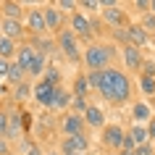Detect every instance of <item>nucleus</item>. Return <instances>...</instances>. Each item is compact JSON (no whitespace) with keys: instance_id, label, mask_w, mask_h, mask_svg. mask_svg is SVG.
<instances>
[{"instance_id":"f257e3e1","label":"nucleus","mask_w":155,"mask_h":155,"mask_svg":"<svg viewBox=\"0 0 155 155\" xmlns=\"http://www.w3.org/2000/svg\"><path fill=\"white\" fill-rule=\"evenodd\" d=\"M97 92L105 100L121 105V103H126L131 97V82H129V76L124 71H118V68H105L103 71V84H100Z\"/></svg>"},{"instance_id":"f03ea898","label":"nucleus","mask_w":155,"mask_h":155,"mask_svg":"<svg viewBox=\"0 0 155 155\" xmlns=\"http://www.w3.org/2000/svg\"><path fill=\"white\" fill-rule=\"evenodd\" d=\"M82 61L87 66V71H105V68H110V61H113V48L110 45L92 42L90 48L84 50Z\"/></svg>"},{"instance_id":"7ed1b4c3","label":"nucleus","mask_w":155,"mask_h":155,"mask_svg":"<svg viewBox=\"0 0 155 155\" xmlns=\"http://www.w3.org/2000/svg\"><path fill=\"white\" fill-rule=\"evenodd\" d=\"M58 48L63 53L66 58H71V61H79L84 55L82 50H79V37L71 32V29H61L58 32Z\"/></svg>"},{"instance_id":"20e7f679","label":"nucleus","mask_w":155,"mask_h":155,"mask_svg":"<svg viewBox=\"0 0 155 155\" xmlns=\"http://www.w3.org/2000/svg\"><path fill=\"white\" fill-rule=\"evenodd\" d=\"M124 139H126V131H124L118 124H110V126L103 129V145L110 147V150H118V153H121Z\"/></svg>"},{"instance_id":"39448f33","label":"nucleus","mask_w":155,"mask_h":155,"mask_svg":"<svg viewBox=\"0 0 155 155\" xmlns=\"http://www.w3.org/2000/svg\"><path fill=\"white\" fill-rule=\"evenodd\" d=\"M32 87H34V100H37L40 105H45V108H53V100H55V90H58V87L48 84L45 79L34 82Z\"/></svg>"},{"instance_id":"423d86ee","label":"nucleus","mask_w":155,"mask_h":155,"mask_svg":"<svg viewBox=\"0 0 155 155\" xmlns=\"http://www.w3.org/2000/svg\"><path fill=\"white\" fill-rule=\"evenodd\" d=\"M71 32L76 34V37H82V40H92V21L84 13H79V11H74V16H71Z\"/></svg>"},{"instance_id":"0eeeda50","label":"nucleus","mask_w":155,"mask_h":155,"mask_svg":"<svg viewBox=\"0 0 155 155\" xmlns=\"http://www.w3.org/2000/svg\"><path fill=\"white\" fill-rule=\"evenodd\" d=\"M84 116L79 113H66L63 121H61V129H63L66 137H76V134H84Z\"/></svg>"},{"instance_id":"6e6552de","label":"nucleus","mask_w":155,"mask_h":155,"mask_svg":"<svg viewBox=\"0 0 155 155\" xmlns=\"http://www.w3.org/2000/svg\"><path fill=\"white\" fill-rule=\"evenodd\" d=\"M124 63H126V68L129 71H139L142 74V66H145V58H142V53H139V48H131V45H124Z\"/></svg>"},{"instance_id":"1a4fd4ad","label":"nucleus","mask_w":155,"mask_h":155,"mask_svg":"<svg viewBox=\"0 0 155 155\" xmlns=\"http://www.w3.org/2000/svg\"><path fill=\"white\" fill-rule=\"evenodd\" d=\"M26 26H29V32H34L37 37L48 32V24H45V13H42V8H32L29 13H26Z\"/></svg>"},{"instance_id":"9d476101","label":"nucleus","mask_w":155,"mask_h":155,"mask_svg":"<svg viewBox=\"0 0 155 155\" xmlns=\"http://www.w3.org/2000/svg\"><path fill=\"white\" fill-rule=\"evenodd\" d=\"M42 13H45L48 32H61V29H63V13L58 11V5H45V8H42Z\"/></svg>"},{"instance_id":"9b49d317","label":"nucleus","mask_w":155,"mask_h":155,"mask_svg":"<svg viewBox=\"0 0 155 155\" xmlns=\"http://www.w3.org/2000/svg\"><path fill=\"white\" fill-rule=\"evenodd\" d=\"M147 37H150V34L142 29V24L126 26V45H131V48H145V45H147Z\"/></svg>"},{"instance_id":"f8f14e48","label":"nucleus","mask_w":155,"mask_h":155,"mask_svg":"<svg viewBox=\"0 0 155 155\" xmlns=\"http://www.w3.org/2000/svg\"><path fill=\"white\" fill-rule=\"evenodd\" d=\"M131 118H134V124H142V126H147V124L153 121V108H150V103H145V100H139V103H134V108H131Z\"/></svg>"},{"instance_id":"ddd939ff","label":"nucleus","mask_w":155,"mask_h":155,"mask_svg":"<svg viewBox=\"0 0 155 155\" xmlns=\"http://www.w3.org/2000/svg\"><path fill=\"white\" fill-rule=\"evenodd\" d=\"M84 124L92 126V129H105V113H103V108L90 105L87 113H84Z\"/></svg>"},{"instance_id":"4468645a","label":"nucleus","mask_w":155,"mask_h":155,"mask_svg":"<svg viewBox=\"0 0 155 155\" xmlns=\"http://www.w3.org/2000/svg\"><path fill=\"white\" fill-rule=\"evenodd\" d=\"M34 58H37V48L34 45H21L16 53V63L24 68V71H29V66L34 63Z\"/></svg>"},{"instance_id":"2eb2a0df","label":"nucleus","mask_w":155,"mask_h":155,"mask_svg":"<svg viewBox=\"0 0 155 155\" xmlns=\"http://www.w3.org/2000/svg\"><path fill=\"white\" fill-rule=\"evenodd\" d=\"M3 37L18 42L24 37V24L21 21H13V18H3Z\"/></svg>"},{"instance_id":"dca6fc26","label":"nucleus","mask_w":155,"mask_h":155,"mask_svg":"<svg viewBox=\"0 0 155 155\" xmlns=\"http://www.w3.org/2000/svg\"><path fill=\"white\" fill-rule=\"evenodd\" d=\"M71 103H74V92L58 87V90H55V100H53V108H55V110H66Z\"/></svg>"},{"instance_id":"f3484780","label":"nucleus","mask_w":155,"mask_h":155,"mask_svg":"<svg viewBox=\"0 0 155 155\" xmlns=\"http://www.w3.org/2000/svg\"><path fill=\"white\" fill-rule=\"evenodd\" d=\"M103 18H105V24L113 26V29H118V26L126 21V16H124L121 8H108V11H103Z\"/></svg>"},{"instance_id":"a211bd4d","label":"nucleus","mask_w":155,"mask_h":155,"mask_svg":"<svg viewBox=\"0 0 155 155\" xmlns=\"http://www.w3.org/2000/svg\"><path fill=\"white\" fill-rule=\"evenodd\" d=\"M24 16V5L21 3H3V18H13V21H21Z\"/></svg>"},{"instance_id":"6ab92c4d","label":"nucleus","mask_w":155,"mask_h":155,"mask_svg":"<svg viewBox=\"0 0 155 155\" xmlns=\"http://www.w3.org/2000/svg\"><path fill=\"white\" fill-rule=\"evenodd\" d=\"M129 137L137 142V147H139V145H147V142H150L147 126H142V124H134V126H131V129H129Z\"/></svg>"},{"instance_id":"aec40b11","label":"nucleus","mask_w":155,"mask_h":155,"mask_svg":"<svg viewBox=\"0 0 155 155\" xmlns=\"http://www.w3.org/2000/svg\"><path fill=\"white\" fill-rule=\"evenodd\" d=\"M13 53H18V45L13 40H8V37H0V58L3 61H11Z\"/></svg>"},{"instance_id":"412c9836","label":"nucleus","mask_w":155,"mask_h":155,"mask_svg":"<svg viewBox=\"0 0 155 155\" xmlns=\"http://www.w3.org/2000/svg\"><path fill=\"white\" fill-rule=\"evenodd\" d=\"M48 58H45V53H40V50H37V58H34V63L29 66V76H42V74H45V68H48Z\"/></svg>"},{"instance_id":"4be33fe9","label":"nucleus","mask_w":155,"mask_h":155,"mask_svg":"<svg viewBox=\"0 0 155 155\" xmlns=\"http://www.w3.org/2000/svg\"><path fill=\"white\" fill-rule=\"evenodd\" d=\"M90 92V82H87V74H79L74 79V97H87Z\"/></svg>"},{"instance_id":"5701e85b","label":"nucleus","mask_w":155,"mask_h":155,"mask_svg":"<svg viewBox=\"0 0 155 155\" xmlns=\"http://www.w3.org/2000/svg\"><path fill=\"white\" fill-rule=\"evenodd\" d=\"M24 68H21V66H18L16 63V61H13V63H11V74H8V82L11 84H16V87H18V84H21V82H24Z\"/></svg>"},{"instance_id":"b1692460","label":"nucleus","mask_w":155,"mask_h":155,"mask_svg":"<svg viewBox=\"0 0 155 155\" xmlns=\"http://www.w3.org/2000/svg\"><path fill=\"white\" fill-rule=\"evenodd\" d=\"M42 79H45L48 84H53V87H58V84H61V71H58L55 66H48L45 74H42Z\"/></svg>"},{"instance_id":"393cba45","label":"nucleus","mask_w":155,"mask_h":155,"mask_svg":"<svg viewBox=\"0 0 155 155\" xmlns=\"http://www.w3.org/2000/svg\"><path fill=\"white\" fill-rule=\"evenodd\" d=\"M139 90L145 92V95H155V79H150V76H139Z\"/></svg>"},{"instance_id":"a878e982","label":"nucleus","mask_w":155,"mask_h":155,"mask_svg":"<svg viewBox=\"0 0 155 155\" xmlns=\"http://www.w3.org/2000/svg\"><path fill=\"white\" fill-rule=\"evenodd\" d=\"M87 82H90V90H100V84H103V71H87Z\"/></svg>"},{"instance_id":"bb28decb","label":"nucleus","mask_w":155,"mask_h":155,"mask_svg":"<svg viewBox=\"0 0 155 155\" xmlns=\"http://www.w3.org/2000/svg\"><path fill=\"white\" fill-rule=\"evenodd\" d=\"M13 95H16V100H26L29 95H34V87H29L26 82H21V84L16 87V92H13Z\"/></svg>"},{"instance_id":"cd10ccee","label":"nucleus","mask_w":155,"mask_h":155,"mask_svg":"<svg viewBox=\"0 0 155 155\" xmlns=\"http://www.w3.org/2000/svg\"><path fill=\"white\" fill-rule=\"evenodd\" d=\"M74 113H79V116H84L87 113V108H90V103H87V97H74Z\"/></svg>"},{"instance_id":"c85d7f7f","label":"nucleus","mask_w":155,"mask_h":155,"mask_svg":"<svg viewBox=\"0 0 155 155\" xmlns=\"http://www.w3.org/2000/svg\"><path fill=\"white\" fill-rule=\"evenodd\" d=\"M8 129H11V118L5 110H0V137H8Z\"/></svg>"},{"instance_id":"c756f323","label":"nucleus","mask_w":155,"mask_h":155,"mask_svg":"<svg viewBox=\"0 0 155 155\" xmlns=\"http://www.w3.org/2000/svg\"><path fill=\"white\" fill-rule=\"evenodd\" d=\"M18 121H21V113H11V129H8V137H16V134H18Z\"/></svg>"},{"instance_id":"7c9ffc66","label":"nucleus","mask_w":155,"mask_h":155,"mask_svg":"<svg viewBox=\"0 0 155 155\" xmlns=\"http://www.w3.org/2000/svg\"><path fill=\"white\" fill-rule=\"evenodd\" d=\"M142 29H145L147 34H150V32H155V16H153V13H147V16L142 18Z\"/></svg>"},{"instance_id":"2f4dec72","label":"nucleus","mask_w":155,"mask_h":155,"mask_svg":"<svg viewBox=\"0 0 155 155\" xmlns=\"http://www.w3.org/2000/svg\"><path fill=\"white\" fill-rule=\"evenodd\" d=\"M134 155H155V147H153V142H147V145H139L137 150H134Z\"/></svg>"},{"instance_id":"473e14b6","label":"nucleus","mask_w":155,"mask_h":155,"mask_svg":"<svg viewBox=\"0 0 155 155\" xmlns=\"http://www.w3.org/2000/svg\"><path fill=\"white\" fill-rule=\"evenodd\" d=\"M142 76L155 79V63H153V61H145V66H142Z\"/></svg>"},{"instance_id":"72a5a7b5","label":"nucleus","mask_w":155,"mask_h":155,"mask_svg":"<svg viewBox=\"0 0 155 155\" xmlns=\"http://www.w3.org/2000/svg\"><path fill=\"white\" fill-rule=\"evenodd\" d=\"M8 74H11V61H3V58H0V82L8 79Z\"/></svg>"},{"instance_id":"f704fd0d","label":"nucleus","mask_w":155,"mask_h":155,"mask_svg":"<svg viewBox=\"0 0 155 155\" xmlns=\"http://www.w3.org/2000/svg\"><path fill=\"white\" fill-rule=\"evenodd\" d=\"M134 8L142 11V13H150V3H147V0H137V3H134Z\"/></svg>"},{"instance_id":"c9c22d12","label":"nucleus","mask_w":155,"mask_h":155,"mask_svg":"<svg viewBox=\"0 0 155 155\" xmlns=\"http://www.w3.org/2000/svg\"><path fill=\"white\" fill-rule=\"evenodd\" d=\"M147 134H150V142H155V118L147 124Z\"/></svg>"},{"instance_id":"e433bc0d","label":"nucleus","mask_w":155,"mask_h":155,"mask_svg":"<svg viewBox=\"0 0 155 155\" xmlns=\"http://www.w3.org/2000/svg\"><path fill=\"white\" fill-rule=\"evenodd\" d=\"M58 8H76V3H71V0H61V3H58Z\"/></svg>"},{"instance_id":"4c0bfd02","label":"nucleus","mask_w":155,"mask_h":155,"mask_svg":"<svg viewBox=\"0 0 155 155\" xmlns=\"http://www.w3.org/2000/svg\"><path fill=\"white\" fill-rule=\"evenodd\" d=\"M26 155H42V150H40V147H37V145H32V147H29V150H26Z\"/></svg>"},{"instance_id":"58836bf2","label":"nucleus","mask_w":155,"mask_h":155,"mask_svg":"<svg viewBox=\"0 0 155 155\" xmlns=\"http://www.w3.org/2000/svg\"><path fill=\"white\" fill-rule=\"evenodd\" d=\"M0 155H8V145L5 142H0Z\"/></svg>"},{"instance_id":"ea45409f","label":"nucleus","mask_w":155,"mask_h":155,"mask_svg":"<svg viewBox=\"0 0 155 155\" xmlns=\"http://www.w3.org/2000/svg\"><path fill=\"white\" fill-rule=\"evenodd\" d=\"M150 13H153V16H155V0H153V3H150Z\"/></svg>"},{"instance_id":"a19ab883","label":"nucleus","mask_w":155,"mask_h":155,"mask_svg":"<svg viewBox=\"0 0 155 155\" xmlns=\"http://www.w3.org/2000/svg\"><path fill=\"white\" fill-rule=\"evenodd\" d=\"M0 95H5V87H3V84H0Z\"/></svg>"},{"instance_id":"79ce46f5","label":"nucleus","mask_w":155,"mask_h":155,"mask_svg":"<svg viewBox=\"0 0 155 155\" xmlns=\"http://www.w3.org/2000/svg\"><path fill=\"white\" fill-rule=\"evenodd\" d=\"M0 37H3V18H0Z\"/></svg>"},{"instance_id":"37998d69","label":"nucleus","mask_w":155,"mask_h":155,"mask_svg":"<svg viewBox=\"0 0 155 155\" xmlns=\"http://www.w3.org/2000/svg\"><path fill=\"white\" fill-rule=\"evenodd\" d=\"M45 155H61V153H55V150H53V153H45Z\"/></svg>"},{"instance_id":"c03bdc74","label":"nucleus","mask_w":155,"mask_h":155,"mask_svg":"<svg viewBox=\"0 0 155 155\" xmlns=\"http://www.w3.org/2000/svg\"><path fill=\"white\" fill-rule=\"evenodd\" d=\"M153 147H155V142H153Z\"/></svg>"}]
</instances>
